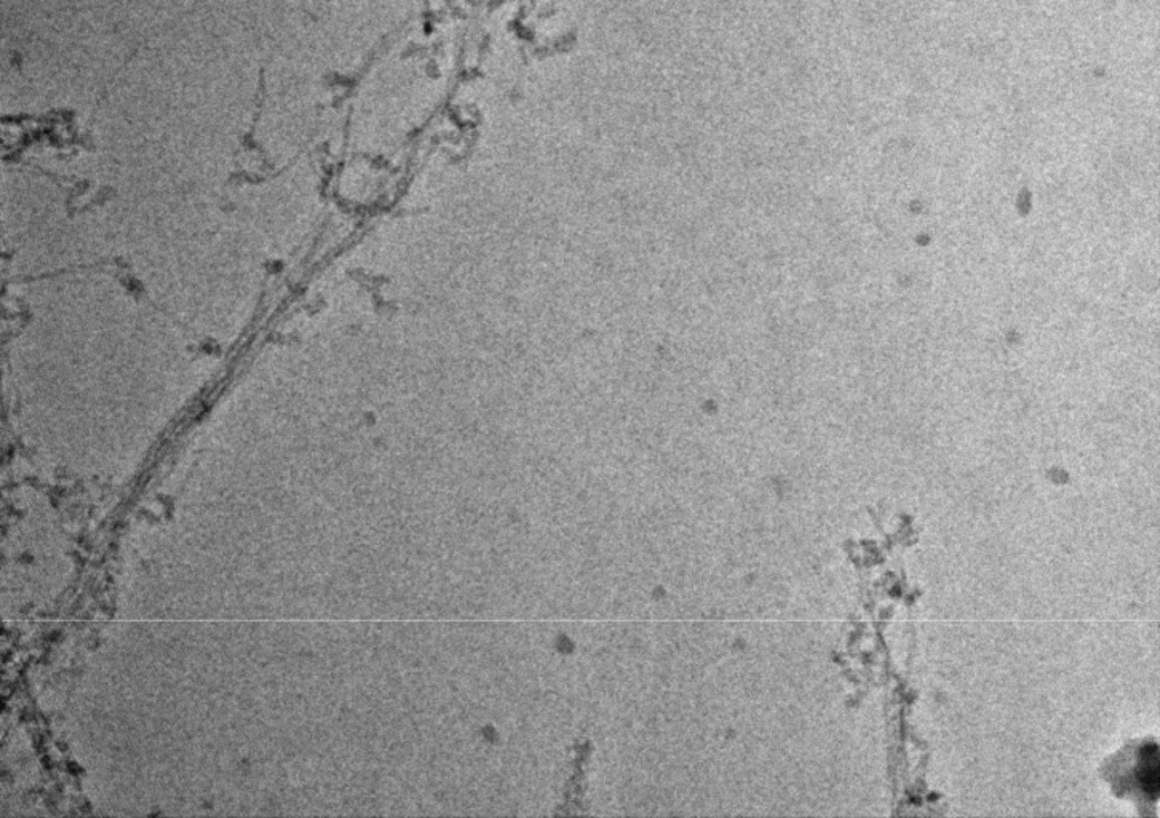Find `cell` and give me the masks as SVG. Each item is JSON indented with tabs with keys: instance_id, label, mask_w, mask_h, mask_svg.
<instances>
[{
	"instance_id": "obj_1",
	"label": "cell",
	"mask_w": 1160,
	"mask_h": 818,
	"mask_svg": "<svg viewBox=\"0 0 1160 818\" xmlns=\"http://www.w3.org/2000/svg\"><path fill=\"white\" fill-rule=\"evenodd\" d=\"M1140 782L1144 795L1156 801L1160 790L1159 747L1149 743L1141 750Z\"/></svg>"
}]
</instances>
